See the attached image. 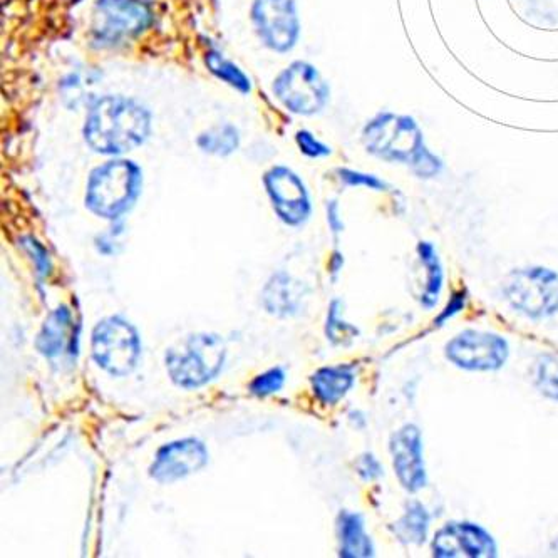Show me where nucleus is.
<instances>
[{"instance_id":"1","label":"nucleus","mask_w":558,"mask_h":558,"mask_svg":"<svg viewBox=\"0 0 558 558\" xmlns=\"http://www.w3.org/2000/svg\"><path fill=\"white\" fill-rule=\"evenodd\" d=\"M150 133V111L126 96L96 99L88 109L83 128L89 148L98 155L113 158L145 145Z\"/></svg>"},{"instance_id":"2","label":"nucleus","mask_w":558,"mask_h":558,"mask_svg":"<svg viewBox=\"0 0 558 558\" xmlns=\"http://www.w3.org/2000/svg\"><path fill=\"white\" fill-rule=\"evenodd\" d=\"M143 173L135 161L113 158L96 166L89 176L86 207L106 220H118L130 212L140 197Z\"/></svg>"},{"instance_id":"3","label":"nucleus","mask_w":558,"mask_h":558,"mask_svg":"<svg viewBox=\"0 0 558 558\" xmlns=\"http://www.w3.org/2000/svg\"><path fill=\"white\" fill-rule=\"evenodd\" d=\"M502 299L527 321H552L558 317L557 270L547 265L513 269L503 280Z\"/></svg>"},{"instance_id":"4","label":"nucleus","mask_w":558,"mask_h":558,"mask_svg":"<svg viewBox=\"0 0 558 558\" xmlns=\"http://www.w3.org/2000/svg\"><path fill=\"white\" fill-rule=\"evenodd\" d=\"M225 344L215 334H193L166 352V369L171 381L185 389L200 388L222 371Z\"/></svg>"},{"instance_id":"5","label":"nucleus","mask_w":558,"mask_h":558,"mask_svg":"<svg viewBox=\"0 0 558 558\" xmlns=\"http://www.w3.org/2000/svg\"><path fill=\"white\" fill-rule=\"evenodd\" d=\"M443 354L460 371L498 372L507 366L512 347L498 332L465 329L446 342Z\"/></svg>"},{"instance_id":"6","label":"nucleus","mask_w":558,"mask_h":558,"mask_svg":"<svg viewBox=\"0 0 558 558\" xmlns=\"http://www.w3.org/2000/svg\"><path fill=\"white\" fill-rule=\"evenodd\" d=\"M94 361L111 376H128L140 361L141 341L135 327L123 317H106L91 337Z\"/></svg>"},{"instance_id":"7","label":"nucleus","mask_w":558,"mask_h":558,"mask_svg":"<svg viewBox=\"0 0 558 558\" xmlns=\"http://www.w3.org/2000/svg\"><path fill=\"white\" fill-rule=\"evenodd\" d=\"M151 11L145 0H96L93 11V41L114 47L130 41L150 26Z\"/></svg>"},{"instance_id":"8","label":"nucleus","mask_w":558,"mask_h":558,"mask_svg":"<svg viewBox=\"0 0 558 558\" xmlns=\"http://www.w3.org/2000/svg\"><path fill=\"white\" fill-rule=\"evenodd\" d=\"M274 94L290 113L312 116L326 106L329 88L309 62L294 61L275 78Z\"/></svg>"},{"instance_id":"9","label":"nucleus","mask_w":558,"mask_h":558,"mask_svg":"<svg viewBox=\"0 0 558 558\" xmlns=\"http://www.w3.org/2000/svg\"><path fill=\"white\" fill-rule=\"evenodd\" d=\"M431 555L436 558H496L500 555L493 533L471 520H451L434 532Z\"/></svg>"},{"instance_id":"10","label":"nucleus","mask_w":558,"mask_h":558,"mask_svg":"<svg viewBox=\"0 0 558 558\" xmlns=\"http://www.w3.org/2000/svg\"><path fill=\"white\" fill-rule=\"evenodd\" d=\"M252 22L260 41L270 51H292L300 34L294 0H254Z\"/></svg>"},{"instance_id":"11","label":"nucleus","mask_w":558,"mask_h":558,"mask_svg":"<svg viewBox=\"0 0 558 558\" xmlns=\"http://www.w3.org/2000/svg\"><path fill=\"white\" fill-rule=\"evenodd\" d=\"M389 455L394 475L404 491L416 495L428 486L423 431L418 424H403L391 434Z\"/></svg>"},{"instance_id":"12","label":"nucleus","mask_w":558,"mask_h":558,"mask_svg":"<svg viewBox=\"0 0 558 558\" xmlns=\"http://www.w3.org/2000/svg\"><path fill=\"white\" fill-rule=\"evenodd\" d=\"M264 185L272 207L282 222L295 227L309 218V193L295 171L287 166H272L265 173Z\"/></svg>"},{"instance_id":"13","label":"nucleus","mask_w":558,"mask_h":558,"mask_svg":"<svg viewBox=\"0 0 558 558\" xmlns=\"http://www.w3.org/2000/svg\"><path fill=\"white\" fill-rule=\"evenodd\" d=\"M207 463V446L195 438H185L161 446L151 465L150 476L165 485L175 483L202 470Z\"/></svg>"},{"instance_id":"14","label":"nucleus","mask_w":558,"mask_h":558,"mask_svg":"<svg viewBox=\"0 0 558 558\" xmlns=\"http://www.w3.org/2000/svg\"><path fill=\"white\" fill-rule=\"evenodd\" d=\"M416 260L421 270L419 290L416 299L424 310L436 309L440 304L441 295L445 292L446 272L438 248L433 242L421 240L416 247Z\"/></svg>"},{"instance_id":"15","label":"nucleus","mask_w":558,"mask_h":558,"mask_svg":"<svg viewBox=\"0 0 558 558\" xmlns=\"http://www.w3.org/2000/svg\"><path fill=\"white\" fill-rule=\"evenodd\" d=\"M304 290L289 274L279 272L272 275L264 289V307L269 314L277 317L294 316L302 307Z\"/></svg>"},{"instance_id":"16","label":"nucleus","mask_w":558,"mask_h":558,"mask_svg":"<svg viewBox=\"0 0 558 558\" xmlns=\"http://www.w3.org/2000/svg\"><path fill=\"white\" fill-rule=\"evenodd\" d=\"M310 383L321 403L334 406L354 388L356 367L352 364L322 367L310 378Z\"/></svg>"},{"instance_id":"17","label":"nucleus","mask_w":558,"mask_h":558,"mask_svg":"<svg viewBox=\"0 0 558 558\" xmlns=\"http://www.w3.org/2000/svg\"><path fill=\"white\" fill-rule=\"evenodd\" d=\"M339 555L344 558L374 557V543L366 532V522L361 513L344 510L337 520Z\"/></svg>"},{"instance_id":"18","label":"nucleus","mask_w":558,"mask_h":558,"mask_svg":"<svg viewBox=\"0 0 558 558\" xmlns=\"http://www.w3.org/2000/svg\"><path fill=\"white\" fill-rule=\"evenodd\" d=\"M431 522H433V517H431L428 507L419 500H411L406 503L403 515L399 517L398 522L394 523V535L404 545L419 547L428 542Z\"/></svg>"},{"instance_id":"19","label":"nucleus","mask_w":558,"mask_h":558,"mask_svg":"<svg viewBox=\"0 0 558 558\" xmlns=\"http://www.w3.org/2000/svg\"><path fill=\"white\" fill-rule=\"evenodd\" d=\"M71 312L68 307H59L54 310L51 316L47 317L42 324L41 332L37 336V351L42 356L57 357L61 356L69 342V331H71Z\"/></svg>"},{"instance_id":"20","label":"nucleus","mask_w":558,"mask_h":558,"mask_svg":"<svg viewBox=\"0 0 558 558\" xmlns=\"http://www.w3.org/2000/svg\"><path fill=\"white\" fill-rule=\"evenodd\" d=\"M197 145L208 155L228 156L240 145V136L232 124H218L198 136Z\"/></svg>"},{"instance_id":"21","label":"nucleus","mask_w":558,"mask_h":558,"mask_svg":"<svg viewBox=\"0 0 558 558\" xmlns=\"http://www.w3.org/2000/svg\"><path fill=\"white\" fill-rule=\"evenodd\" d=\"M533 384L543 398L558 403V354H542L533 367Z\"/></svg>"},{"instance_id":"22","label":"nucleus","mask_w":558,"mask_h":558,"mask_svg":"<svg viewBox=\"0 0 558 558\" xmlns=\"http://www.w3.org/2000/svg\"><path fill=\"white\" fill-rule=\"evenodd\" d=\"M205 61H207L210 71L223 83H227L228 86H232L233 89H237L243 94L252 91V84H250L247 74L243 73L237 64H233L232 61H228L227 57H223L220 52L208 51Z\"/></svg>"},{"instance_id":"23","label":"nucleus","mask_w":558,"mask_h":558,"mask_svg":"<svg viewBox=\"0 0 558 558\" xmlns=\"http://www.w3.org/2000/svg\"><path fill=\"white\" fill-rule=\"evenodd\" d=\"M342 302L341 300H334L331 307H329V314H327L326 334L327 339L334 344V346H347L356 339V327L344 321L342 317Z\"/></svg>"},{"instance_id":"24","label":"nucleus","mask_w":558,"mask_h":558,"mask_svg":"<svg viewBox=\"0 0 558 558\" xmlns=\"http://www.w3.org/2000/svg\"><path fill=\"white\" fill-rule=\"evenodd\" d=\"M468 300H470L468 290H455V292L450 295V299L446 302L445 307L440 310V314L434 317V327H436V329H441V327H445L448 322L453 321L455 317L460 316L461 312H465Z\"/></svg>"},{"instance_id":"25","label":"nucleus","mask_w":558,"mask_h":558,"mask_svg":"<svg viewBox=\"0 0 558 558\" xmlns=\"http://www.w3.org/2000/svg\"><path fill=\"white\" fill-rule=\"evenodd\" d=\"M285 374L280 367H275V369H270V371L260 374L257 378L250 384V391L255 394V396H260V398H265V396H270V394L279 393L282 386H284Z\"/></svg>"},{"instance_id":"26","label":"nucleus","mask_w":558,"mask_h":558,"mask_svg":"<svg viewBox=\"0 0 558 558\" xmlns=\"http://www.w3.org/2000/svg\"><path fill=\"white\" fill-rule=\"evenodd\" d=\"M356 468L357 473L361 476V480L367 481V483L378 481L379 478H383L384 476L383 463H381L376 456L372 455V453L362 455L361 458L357 460Z\"/></svg>"},{"instance_id":"27","label":"nucleus","mask_w":558,"mask_h":558,"mask_svg":"<svg viewBox=\"0 0 558 558\" xmlns=\"http://www.w3.org/2000/svg\"><path fill=\"white\" fill-rule=\"evenodd\" d=\"M295 140H297L300 151L304 155L310 156V158H321V156H327L331 153V150L326 145H322L321 141L316 140V136L310 135L309 131H299Z\"/></svg>"},{"instance_id":"28","label":"nucleus","mask_w":558,"mask_h":558,"mask_svg":"<svg viewBox=\"0 0 558 558\" xmlns=\"http://www.w3.org/2000/svg\"><path fill=\"white\" fill-rule=\"evenodd\" d=\"M341 176L344 178L347 185H364L369 186L372 190H383L384 186H386L383 181H379L378 178H374V176L361 175V173H354V171L342 170Z\"/></svg>"},{"instance_id":"29","label":"nucleus","mask_w":558,"mask_h":558,"mask_svg":"<svg viewBox=\"0 0 558 558\" xmlns=\"http://www.w3.org/2000/svg\"><path fill=\"white\" fill-rule=\"evenodd\" d=\"M327 215H329V225H331L334 235L341 233L342 228H344V223H342L341 218H339V207H337L336 202H331V205L327 207Z\"/></svg>"},{"instance_id":"30","label":"nucleus","mask_w":558,"mask_h":558,"mask_svg":"<svg viewBox=\"0 0 558 558\" xmlns=\"http://www.w3.org/2000/svg\"><path fill=\"white\" fill-rule=\"evenodd\" d=\"M342 267V257L339 254H336V257H334V264H332V272H334V274H336V272H339V269H341Z\"/></svg>"}]
</instances>
